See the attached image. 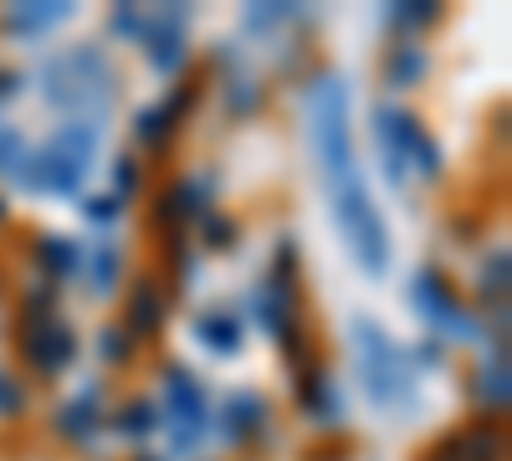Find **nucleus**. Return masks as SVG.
<instances>
[{
    "label": "nucleus",
    "mask_w": 512,
    "mask_h": 461,
    "mask_svg": "<svg viewBox=\"0 0 512 461\" xmlns=\"http://www.w3.org/2000/svg\"><path fill=\"white\" fill-rule=\"evenodd\" d=\"M308 134H313V159L323 190H338L359 180V154H354V129H349V88L344 77H318L308 93Z\"/></svg>",
    "instance_id": "1"
},
{
    "label": "nucleus",
    "mask_w": 512,
    "mask_h": 461,
    "mask_svg": "<svg viewBox=\"0 0 512 461\" xmlns=\"http://www.w3.org/2000/svg\"><path fill=\"white\" fill-rule=\"evenodd\" d=\"M354 359H359V380L364 395L379 410H400L415 395V369L400 354V344L384 333L374 318H354Z\"/></svg>",
    "instance_id": "2"
},
{
    "label": "nucleus",
    "mask_w": 512,
    "mask_h": 461,
    "mask_svg": "<svg viewBox=\"0 0 512 461\" xmlns=\"http://www.w3.org/2000/svg\"><path fill=\"white\" fill-rule=\"evenodd\" d=\"M328 211H333L338 236H344V246L354 251V262L364 272L379 277L384 267H390V231H384V216H379V205H374L364 175L349 180V185H338V190H328Z\"/></svg>",
    "instance_id": "3"
},
{
    "label": "nucleus",
    "mask_w": 512,
    "mask_h": 461,
    "mask_svg": "<svg viewBox=\"0 0 512 461\" xmlns=\"http://www.w3.org/2000/svg\"><path fill=\"white\" fill-rule=\"evenodd\" d=\"M379 154L390 164V180L405 185V170H420L425 180H441V149L431 144V134L420 129V118L405 108H379Z\"/></svg>",
    "instance_id": "4"
},
{
    "label": "nucleus",
    "mask_w": 512,
    "mask_h": 461,
    "mask_svg": "<svg viewBox=\"0 0 512 461\" xmlns=\"http://www.w3.org/2000/svg\"><path fill=\"white\" fill-rule=\"evenodd\" d=\"M93 149H98V129H88V123H67V129L31 159V170H36L31 185L52 190V195H72L82 180H88Z\"/></svg>",
    "instance_id": "5"
},
{
    "label": "nucleus",
    "mask_w": 512,
    "mask_h": 461,
    "mask_svg": "<svg viewBox=\"0 0 512 461\" xmlns=\"http://www.w3.org/2000/svg\"><path fill=\"white\" fill-rule=\"evenodd\" d=\"M47 82H52L47 98L57 108H103L108 93H113V67H108L103 52L88 47V52H72V57L52 62Z\"/></svg>",
    "instance_id": "6"
},
{
    "label": "nucleus",
    "mask_w": 512,
    "mask_h": 461,
    "mask_svg": "<svg viewBox=\"0 0 512 461\" xmlns=\"http://www.w3.org/2000/svg\"><path fill=\"white\" fill-rule=\"evenodd\" d=\"M410 303H415V313L425 318V323H436L446 339H451V328H456V339H472V318L461 313V303H456V292L446 287V277L436 272V267H425L420 277H415V287H410Z\"/></svg>",
    "instance_id": "7"
},
{
    "label": "nucleus",
    "mask_w": 512,
    "mask_h": 461,
    "mask_svg": "<svg viewBox=\"0 0 512 461\" xmlns=\"http://www.w3.org/2000/svg\"><path fill=\"white\" fill-rule=\"evenodd\" d=\"M205 390L190 380L185 369H164V421L180 431V441L190 446L205 431Z\"/></svg>",
    "instance_id": "8"
},
{
    "label": "nucleus",
    "mask_w": 512,
    "mask_h": 461,
    "mask_svg": "<svg viewBox=\"0 0 512 461\" xmlns=\"http://www.w3.org/2000/svg\"><path fill=\"white\" fill-rule=\"evenodd\" d=\"M72 354H77V339H72V328H67V323H36V328L26 333V359H31L41 374L67 369Z\"/></svg>",
    "instance_id": "9"
},
{
    "label": "nucleus",
    "mask_w": 512,
    "mask_h": 461,
    "mask_svg": "<svg viewBox=\"0 0 512 461\" xmlns=\"http://www.w3.org/2000/svg\"><path fill=\"white\" fill-rule=\"evenodd\" d=\"M441 451L446 461H502V436L492 426H472V431H456Z\"/></svg>",
    "instance_id": "10"
},
{
    "label": "nucleus",
    "mask_w": 512,
    "mask_h": 461,
    "mask_svg": "<svg viewBox=\"0 0 512 461\" xmlns=\"http://www.w3.org/2000/svg\"><path fill=\"white\" fill-rule=\"evenodd\" d=\"M164 318V292L154 282H139L134 298H128V333H139V339H149V333L159 328Z\"/></svg>",
    "instance_id": "11"
},
{
    "label": "nucleus",
    "mask_w": 512,
    "mask_h": 461,
    "mask_svg": "<svg viewBox=\"0 0 512 461\" xmlns=\"http://www.w3.org/2000/svg\"><path fill=\"white\" fill-rule=\"evenodd\" d=\"M144 41H149V62H154V67L175 72V67L185 62V52H180V16H169V26L154 21V26L144 31Z\"/></svg>",
    "instance_id": "12"
},
{
    "label": "nucleus",
    "mask_w": 512,
    "mask_h": 461,
    "mask_svg": "<svg viewBox=\"0 0 512 461\" xmlns=\"http://www.w3.org/2000/svg\"><path fill=\"white\" fill-rule=\"evenodd\" d=\"M195 333H200V344H205V349H216V354H236V349H241V318H231V313H210V318H200Z\"/></svg>",
    "instance_id": "13"
},
{
    "label": "nucleus",
    "mask_w": 512,
    "mask_h": 461,
    "mask_svg": "<svg viewBox=\"0 0 512 461\" xmlns=\"http://www.w3.org/2000/svg\"><path fill=\"white\" fill-rule=\"evenodd\" d=\"M185 108H190V88H180L169 108H154V113H144V118H139V134H144L149 144H164L169 134H175V123H180V113H185Z\"/></svg>",
    "instance_id": "14"
},
{
    "label": "nucleus",
    "mask_w": 512,
    "mask_h": 461,
    "mask_svg": "<svg viewBox=\"0 0 512 461\" xmlns=\"http://www.w3.org/2000/svg\"><path fill=\"white\" fill-rule=\"evenodd\" d=\"M482 405L497 410V415L507 410V359H502V354H497V364L482 369Z\"/></svg>",
    "instance_id": "15"
},
{
    "label": "nucleus",
    "mask_w": 512,
    "mask_h": 461,
    "mask_svg": "<svg viewBox=\"0 0 512 461\" xmlns=\"http://www.w3.org/2000/svg\"><path fill=\"white\" fill-rule=\"evenodd\" d=\"M262 415H267V405L256 400V395H236V400H231V431H236V436L262 431Z\"/></svg>",
    "instance_id": "16"
},
{
    "label": "nucleus",
    "mask_w": 512,
    "mask_h": 461,
    "mask_svg": "<svg viewBox=\"0 0 512 461\" xmlns=\"http://www.w3.org/2000/svg\"><path fill=\"white\" fill-rule=\"evenodd\" d=\"M36 251H41V262H47V267H52L57 277H62V272H77V267H82L77 246H72V241H62V236H47V241H41Z\"/></svg>",
    "instance_id": "17"
},
{
    "label": "nucleus",
    "mask_w": 512,
    "mask_h": 461,
    "mask_svg": "<svg viewBox=\"0 0 512 461\" xmlns=\"http://www.w3.org/2000/svg\"><path fill=\"white\" fill-rule=\"evenodd\" d=\"M93 426H98V415H93V395H88V400H72V405L62 410V421H57V431H62V436H72V441H77V436H88Z\"/></svg>",
    "instance_id": "18"
},
{
    "label": "nucleus",
    "mask_w": 512,
    "mask_h": 461,
    "mask_svg": "<svg viewBox=\"0 0 512 461\" xmlns=\"http://www.w3.org/2000/svg\"><path fill=\"white\" fill-rule=\"evenodd\" d=\"M420 72H425V57H420V47H410V41H405V47H395V57H390V82H395V88L415 82Z\"/></svg>",
    "instance_id": "19"
},
{
    "label": "nucleus",
    "mask_w": 512,
    "mask_h": 461,
    "mask_svg": "<svg viewBox=\"0 0 512 461\" xmlns=\"http://www.w3.org/2000/svg\"><path fill=\"white\" fill-rule=\"evenodd\" d=\"M308 410H313V421H323V415L333 421V390H328L323 374H313V380H308Z\"/></svg>",
    "instance_id": "20"
},
{
    "label": "nucleus",
    "mask_w": 512,
    "mask_h": 461,
    "mask_svg": "<svg viewBox=\"0 0 512 461\" xmlns=\"http://www.w3.org/2000/svg\"><path fill=\"white\" fill-rule=\"evenodd\" d=\"M113 272H118V251H113V246H98V257H93L98 292H113Z\"/></svg>",
    "instance_id": "21"
},
{
    "label": "nucleus",
    "mask_w": 512,
    "mask_h": 461,
    "mask_svg": "<svg viewBox=\"0 0 512 461\" xmlns=\"http://www.w3.org/2000/svg\"><path fill=\"white\" fill-rule=\"evenodd\" d=\"M118 426H123L128 436H149V431H154V410L139 400V405H128V421H118Z\"/></svg>",
    "instance_id": "22"
},
{
    "label": "nucleus",
    "mask_w": 512,
    "mask_h": 461,
    "mask_svg": "<svg viewBox=\"0 0 512 461\" xmlns=\"http://www.w3.org/2000/svg\"><path fill=\"white\" fill-rule=\"evenodd\" d=\"M52 21H67V6H52V11H16V26H52Z\"/></svg>",
    "instance_id": "23"
},
{
    "label": "nucleus",
    "mask_w": 512,
    "mask_h": 461,
    "mask_svg": "<svg viewBox=\"0 0 512 461\" xmlns=\"http://www.w3.org/2000/svg\"><path fill=\"white\" fill-rule=\"evenodd\" d=\"M113 185H118V195H134V190H139V164H134V159H118Z\"/></svg>",
    "instance_id": "24"
},
{
    "label": "nucleus",
    "mask_w": 512,
    "mask_h": 461,
    "mask_svg": "<svg viewBox=\"0 0 512 461\" xmlns=\"http://www.w3.org/2000/svg\"><path fill=\"white\" fill-rule=\"evenodd\" d=\"M436 16H441L436 6H415V11L405 6V11H395V21H400V26H425V21H436Z\"/></svg>",
    "instance_id": "25"
},
{
    "label": "nucleus",
    "mask_w": 512,
    "mask_h": 461,
    "mask_svg": "<svg viewBox=\"0 0 512 461\" xmlns=\"http://www.w3.org/2000/svg\"><path fill=\"white\" fill-rule=\"evenodd\" d=\"M123 328H108V339H103V349H108V359H118V354H128V339H118Z\"/></svg>",
    "instance_id": "26"
},
{
    "label": "nucleus",
    "mask_w": 512,
    "mask_h": 461,
    "mask_svg": "<svg viewBox=\"0 0 512 461\" xmlns=\"http://www.w3.org/2000/svg\"><path fill=\"white\" fill-rule=\"evenodd\" d=\"M88 211H93V221H113L118 216V200H93Z\"/></svg>",
    "instance_id": "27"
},
{
    "label": "nucleus",
    "mask_w": 512,
    "mask_h": 461,
    "mask_svg": "<svg viewBox=\"0 0 512 461\" xmlns=\"http://www.w3.org/2000/svg\"><path fill=\"white\" fill-rule=\"evenodd\" d=\"M0 405H6V410H21V390H16L11 380H0Z\"/></svg>",
    "instance_id": "28"
},
{
    "label": "nucleus",
    "mask_w": 512,
    "mask_h": 461,
    "mask_svg": "<svg viewBox=\"0 0 512 461\" xmlns=\"http://www.w3.org/2000/svg\"><path fill=\"white\" fill-rule=\"evenodd\" d=\"M210 221V216H205ZM210 236H216V241H231V226L226 221H210Z\"/></svg>",
    "instance_id": "29"
},
{
    "label": "nucleus",
    "mask_w": 512,
    "mask_h": 461,
    "mask_svg": "<svg viewBox=\"0 0 512 461\" xmlns=\"http://www.w3.org/2000/svg\"><path fill=\"white\" fill-rule=\"evenodd\" d=\"M11 88H16V72H0V98H6Z\"/></svg>",
    "instance_id": "30"
},
{
    "label": "nucleus",
    "mask_w": 512,
    "mask_h": 461,
    "mask_svg": "<svg viewBox=\"0 0 512 461\" xmlns=\"http://www.w3.org/2000/svg\"><path fill=\"white\" fill-rule=\"evenodd\" d=\"M0 211H6V205H0Z\"/></svg>",
    "instance_id": "31"
}]
</instances>
